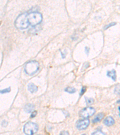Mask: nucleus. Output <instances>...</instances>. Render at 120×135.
Instances as JSON below:
<instances>
[{
    "instance_id": "nucleus-12",
    "label": "nucleus",
    "mask_w": 120,
    "mask_h": 135,
    "mask_svg": "<svg viewBox=\"0 0 120 135\" xmlns=\"http://www.w3.org/2000/svg\"><path fill=\"white\" fill-rule=\"evenodd\" d=\"M76 89L74 88L73 87H67L65 89V91L67 92L70 94H73V93H76Z\"/></svg>"
},
{
    "instance_id": "nucleus-13",
    "label": "nucleus",
    "mask_w": 120,
    "mask_h": 135,
    "mask_svg": "<svg viewBox=\"0 0 120 135\" xmlns=\"http://www.w3.org/2000/svg\"><path fill=\"white\" fill-rule=\"evenodd\" d=\"M85 100H86L87 105H91V104L94 102V99L92 98H87V97H85Z\"/></svg>"
},
{
    "instance_id": "nucleus-6",
    "label": "nucleus",
    "mask_w": 120,
    "mask_h": 135,
    "mask_svg": "<svg viewBox=\"0 0 120 135\" xmlns=\"http://www.w3.org/2000/svg\"><path fill=\"white\" fill-rule=\"evenodd\" d=\"M89 124H90V120L87 118H84V119L79 120L77 122V123H76V127L77 128V129L83 130L88 127Z\"/></svg>"
},
{
    "instance_id": "nucleus-14",
    "label": "nucleus",
    "mask_w": 120,
    "mask_h": 135,
    "mask_svg": "<svg viewBox=\"0 0 120 135\" xmlns=\"http://www.w3.org/2000/svg\"><path fill=\"white\" fill-rule=\"evenodd\" d=\"M115 93L116 94H120V85H118L115 87V89H114Z\"/></svg>"
},
{
    "instance_id": "nucleus-23",
    "label": "nucleus",
    "mask_w": 120,
    "mask_h": 135,
    "mask_svg": "<svg viewBox=\"0 0 120 135\" xmlns=\"http://www.w3.org/2000/svg\"><path fill=\"white\" fill-rule=\"evenodd\" d=\"M37 112L36 111H34V112H32V114H31V118H34L35 117V116H36V115H37Z\"/></svg>"
},
{
    "instance_id": "nucleus-2",
    "label": "nucleus",
    "mask_w": 120,
    "mask_h": 135,
    "mask_svg": "<svg viewBox=\"0 0 120 135\" xmlns=\"http://www.w3.org/2000/svg\"><path fill=\"white\" fill-rule=\"evenodd\" d=\"M39 67L40 64L38 62L31 61L26 64L24 67V70L27 74L29 76H32L38 72Z\"/></svg>"
},
{
    "instance_id": "nucleus-25",
    "label": "nucleus",
    "mask_w": 120,
    "mask_h": 135,
    "mask_svg": "<svg viewBox=\"0 0 120 135\" xmlns=\"http://www.w3.org/2000/svg\"><path fill=\"white\" fill-rule=\"evenodd\" d=\"M117 103H120V100L118 101V102H117Z\"/></svg>"
},
{
    "instance_id": "nucleus-11",
    "label": "nucleus",
    "mask_w": 120,
    "mask_h": 135,
    "mask_svg": "<svg viewBox=\"0 0 120 135\" xmlns=\"http://www.w3.org/2000/svg\"><path fill=\"white\" fill-rule=\"evenodd\" d=\"M103 117L104 114H102V113H100V114L97 115L96 117H95L94 119L93 120V123H97V122H100L103 119Z\"/></svg>"
},
{
    "instance_id": "nucleus-1",
    "label": "nucleus",
    "mask_w": 120,
    "mask_h": 135,
    "mask_svg": "<svg viewBox=\"0 0 120 135\" xmlns=\"http://www.w3.org/2000/svg\"><path fill=\"white\" fill-rule=\"evenodd\" d=\"M29 25L28 13H24L19 15L15 22V27L20 30L28 28Z\"/></svg>"
},
{
    "instance_id": "nucleus-21",
    "label": "nucleus",
    "mask_w": 120,
    "mask_h": 135,
    "mask_svg": "<svg viewBox=\"0 0 120 135\" xmlns=\"http://www.w3.org/2000/svg\"><path fill=\"white\" fill-rule=\"evenodd\" d=\"M85 52L86 53L87 55H88L89 54V52H90V48H89L88 47H87V46H86V47L85 48Z\"/></svg>"
},
{
    "instance_id": "nucleus-4",
    "label": "nucleus",
    "mask_w": 120,
    "mask_h": 135,
    "mask_svg": "<svg viewBox=\"0 0 120 135\" xmlns=\"http://www.w3.org/2000/svg\"><path fill=\"white\" fill-rule=\"evenodd\" d=\"M38 130V126L37 124L32 122H28L24 127V133L26 134L32 135L35 134Z\"/></svg>"
},
{
    "instance_id": "nucleus-15",
    "label": "nucleus",
    "mask_w": 120,
    "mask_h": 135,
    "mask_svg": "<svg viewBox=\"0 0 120 135\" xmlns=\"http://www.w3.org/2000/svg\"><path fill=\"white\" fill-rule=\"evenodd\" d=\"M10 91H11V88H10V87H9L8 88H6V89L1 90V94H4V93H10Z\"/></svg>"
},
{
    "instance_id": "nucleus-17",
    "label": "nucleus",
    "mask_w": 120,
    "mask_h": 135,
    "mask_svg": "<svg viewBox=\"0 0 120 135\" xmlns=\"http://www.w3.org/2000/svg\"><path fill=\"white\" fill-rule=\"evenodd\" d=\"M60 53H61V57H62V58L63 59H64L65 58V57H66V55H67V51L65 50L64 52H62L60 50Z\"/></svg>"
},
{
    "instance_id": "nucleus-26",
    "label": "nucleus",
    "mask_w": 120,
    "mask_h": 135,
    "mask_svg": "<svg viewBox=\"0 0 120 135\" xmlns=\"http://www.w3.org/2000/svg\"><path fill=\"white\" fill-rule=\"evenodd\" d=\"M118 109H119V112H120V107H119V108H118Z\"/></svg>"
},
{
    "instance_id": "nucleus-16",
    "label": "nucleus",
    "mask_w": 120,
    "mask_h": 135,
    "mask_svg": "<svg viewBox=\"0 0 120 135\" xmlns=\"http://www.w3.org/2000/svg\"><path fill=\"white\" fill-rule=\"evenodd\" d=\"M116 24V23H115V22H113V23H110V24H108V25H106L105 27H104V29H108V28H109L110 27H112V26H113V25H115Z\"/></svg>"
},
{
    "instance_id": "nucleus-3",
    "label": "nucleus",
    "mask_w": 120,
    "mask_h": 135,
    "mask_svg": "<svg viewBox=\"0 0 120 135\" xmlns=\"http://www.w3.org/2000/svg\"><path fill=\"white\" fill-rule=\"evenodd\" d=\"M28 21L30 25L35 27L42 21V15L37 12H32L28 14Z\"/></svg>"
},
{
    "instance_id": "nucleus-7",
    "label": "nucleus",
    "mask_w": 120,
    "mask_h": 135,
    "mask_svg": "<svg viewBox=\"0 0 120 135\" xmlns=\"http://www.w3.org/2000/svg\"><path fill=\"white\" fill-rule=\"evenodd\" d=\"M103 123L106 126H112L115 124V120L113 118L111 117H107L104 119L103 121Z\"/></svg>"
},
{
    "instance_id": "nucleus-8",
    "label": "nucleus",
    "mask_w": 120,
    "mask_h": 135,
    "mask_svg": "<svg viewBox=\"0 0 120 135\" xmlns=\"http://www.w3.org/2000/svg\"><path fill=\"white\" fill-rule=\"evenodd\" d=\"M107 76L110 77L113 81H116V73L115 70H112L111 71H108L107 72Z\"/></svg>"
},
{
    "instance_id": "nucleus-5",
    "label": "nucleus",
    "mask_w": 120,
    "mask_h": 135,
    "mask_svg": "<svg viewBox=\"0 0 120 135\" xmlns=\"http://www.w3.org/2000/svg\"><path fill=\"white\" fill-rule=\"evenodd\" d=\"M96 112V110L92 107H87L82 109L79 112V115L81 118H88L91 117Z\"/></svg>"
},
{
    "instance_id": "nucleus-19",
    "label": "nucleus",
    "mask_w": 120,
    "mask_h": 135,
    "mask_svg": "<svg viewBox=\"0 0 120 135\" xmlns=\"http://www.w3.org/2000/svg\"><path fill=\"white\" fill-rule=\"evenodd\" d=\"M92 134H105L104 133H103L102 131H101L100 130H97L96 131L92 133Z\"/></svg>"
},
{
    "instance_id": "nucleus-20",
    "label": "nucleus",
    "mask_w": 120,
    "mask_h": 135,
    "mask_svg": "<svg viewBox=\"0 0 120 135\" xmlns=\"http://www.w3.org/2000/svg\"><path fill=\"white\" fill-rule=\"evenodd\" d=\"M85 90H86V88L85 87H82L81 89V93H80V96H82L84 94V93L85 92Z\"/></svg>"
},
{
    "instance_id": "nucleus-9",
    "label": "nucleus",
    "mask_w": 120,
    "mask_h": 135,
    "mask_svg": "<svg viewBox=\"0 0 120 135\" xmlns=\"http://www.w3.org/2000/svg\"><path fill=\"white\" fill-rule=\"evenodd\" d=\"M28 89L31 93H34L37 91L38 87L35 84H34L33 83H29L28 85Z\"/></svg>"
},
{
    "instance_id": "nucleus-10",
    "label": "nucleus",
    "mask_w": 120,
    "mask_h": 135,
    "mask_svg": "<svg viewBox=\"0 0 120 135\" xmlns=\"http://www.w3.org/2000/svg\"><path fill=\"white\" fill-rule=\"evenodd\" d=\"M34 109V105L32 104L29 103L25 106L24 110L26 113H31Z\"/></svg>"
},
{
    "instance_id": "nucleus-22",
    "label": "nucleus",
    "mask_w": 120,
    "mask_h": 135,
    "mask_svg": "<svg viewBox=\"0 0 120 135\" xmlns=\"http://www.w3.org/2000/svg\"><path fill=\"white\" fill-rule=\"evenodd\" d=\"M7 124H8V122H7L5 120L3 121V122H1V125H2V126H3V127H6Z\"/></svg>"
},
{
    "instance_id": "nucleus-24",
    "label": "nucleus",
    "mask_w": 120,
    "mask_h": 135,
    "mask_svg": "<svg viewBox=\"0 0 120 135\" xmlns=\"http://www.w3.org/2000/svg\"><path fill=\"white\" fill-rule=\"evenodd\" d=\"M60 134H68V133L67 131H62L61 133H60Z\"/></svg>"
},
{
    "instance_id": "nucleus-18",
    "label": "nucleus",
    "mask_w": 120,
    "mask_h": 135,
    "mask_svg": "<svg viewBox=\"0 0 120 135\" xmlns=\"http://www.w3.org/2000/svg\"><path fill=\"white\" fill-rule=\"evenodd\" d=\"M89 66H90V64H89L88 63H85L83 65V66H82V70H83L84 69V70L87 69V68L89 67Z\"/></svg>"
}]
</instances>
